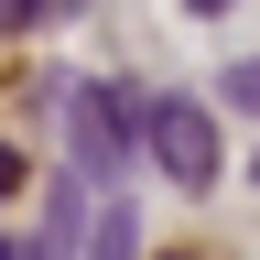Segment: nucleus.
Listing matches in <instances>:
<instances>
[{
	"label": "nucleus",
	"instance_id": "2",
	"mask_svg": "<svg viewBox=\"0 0 260 260\" xmlns=\"http://www.w3.org/2000/svg\"><path fill=\"white\" fill-rule=\"evenodd\" d=\"M65 119H76V162H87V174H119V162H130L141 109H130L119 87H65Z\"/></svg>",
	"mask_w": 260,
	"mask_h": 260
},
{
	"label": "nucleus",
	"instance_id": "6",
	"mask_svg": "<svg viewBox=\"0 0 260 260\" xmlns=\"http://www.w3.org/2000/svg\"><path fill=\"white\" fill-rule=\"evenodd\" d=\"M11 195H22V152L0 141V206H11Z\"/></svg>",
	"mask_w": 260,
	"mask_h": 260
},
{
	"label": "nucleus",
	"instance_id": "3",
	"mask_svg": "<svg viewBox=\"0 0 260 260\" xmlns=\"http://www.w3.org/2000/svg\"><path fill=\"white\" fill-rule=\"evenodd\" d=\"M76 249H87V184L54 174V184H44V228L22 239V260H76Z\"/></svg>",
	"mask_w": 260,
	"mask_h": 260
},
{
	"label": "nucleus",
	"instance_id": "4",
	"mask_svg": "<svg viewBox=\"0 0 260 260\" xmlns=\"http://www.w3.org/2000/svg\"><path fill=\"white\" fill-rule=\"evenodd\" d=\"M130 228H141V217H130L119 195H109V206L87 217V260H130Z\"/></svg>",
	"mask_w": 260,
	"mask_h": 260
},
{
	"label": "nucleus",
	"instance_id": "5",
	"mask_svg": "<svg viewBox=\"0 0 260 260\" xmlns=\"http://www.w3.org/2000/svg\"><path fill=\"white\" fill-rule=\"evenodd\" d=\"M228 109H249V119H260V54H239V65H228Z\"/></svg>",
	"mask_w": 260,
	"mask_h": 260
},
{
	"label": "nucleus",
	"instance_id": "9",
	"mask_svg": "<svg viewBox=\"0 0 260 260\" xmlns=\"http://www.w3.org/2000/svg\"><path fill=\"white\" fill-rule=\"evenodd\" d=\"M0 260H22V249H11V239H0Z\"/></svg>",
	"mask_w": 260,
	"mask_h": 260
},
{
	"label": "nucleus",
	"instance_id": "1",
	"mask_svg": "<svg viewBox=\"0 0 260 260\" xmlns=\"http://www.w3.org/2000/svg\"><path fill=\"white\" fill-rule=\"evenodd\" d=\"M141 141H152V162L184 195L217 184V119H206V98H141Z\"/></svg>",
	"mask_w": 260,
	"mask_h": 260
},
{
	"label": "nucleus",
	"instance_id": "7",
	"mask_svg": "<svg viewBox=\"0 0 260 260\" xmlns=\"http://www.w3.org/2000/svg\"><path fill=\"white\" fill-rule=\"evenodd\" d=\"M184 11H195V22H217V11H239V0H184Z\"/></svg>",
	"mask_w": 260,
	"mask_h": 260
},
{
	"label": "nucleus",
	"instance_id": "8",
	"mask_svg": "<svg viewBox=\"0 0 260 260\" xmlns=\"http://www.w3.org/2000/svg\"><path fill=\"white\" fill-rule=\"evenodd\" d=\"M162 260H206V249H162Z\"/></svg>",
	"mask_w": 260,
	"mask_h": 260
}]
</instances>
